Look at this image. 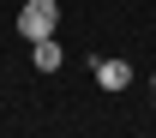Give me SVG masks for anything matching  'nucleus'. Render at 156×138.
I'll return each mask as SVG.
<instances>
[{
    "instance_id": "obj_2",
    "label": "nucleus",
    "mask_w": 156,
    "mask_h": 138,
    "mask_svg": "<svg viewBox=\"0 0 156 138\" xmlns=\"http://www.w3.org/2000/svg\"><path fill=\"white\" fill-rule=\"evenodd\" d=\"M96 84L102 90H132V60H96Z\"/></svg>"
},
{
    "instance_id": "obj_3",
    "label": "nucleus",
    "mask_w": 156,
    "mask_h": 138,
    "mask_svg": "<svg viewBox=\"0 0 156 138\" xmlns=\"http://www.w3.org/2000/svg\"><path fill=\"white\" fill-rule=\"evenodd\" d=\"M30 60H36V72H60V66H66V54H60V42H54V36L30 42Z\"/></svg>"
},
{
    "instance_id": "obj_1",
    "label": "nucleus",
    "mask_w": 156,
    "mask_h": 138,
    "mask_svg": "<svg viewBox=\"0 0 156 138\" xmlns=\"http://www.w3.org/2000/svg\"><path fill=\"white\" fill-rule=\"evenodd\" d=\"M60 30V0H24L18 6V36L24 42H42Z\"/></svg>"
},
{
    "instance_id": "obj_4",
    "label": "nucleus",
    "mask_w": 156,
    "mask_h": 138,
    "mask_svg": "<svg viewBox=\"0 0 156 138\" xmlns=\"http://www.w3.org/2000/svg\"><path fill=\"white\" fill-rule=\"evenodd\" d=\"M150 90H156V72H150Z\"/></svg>"
}]
</instances>
